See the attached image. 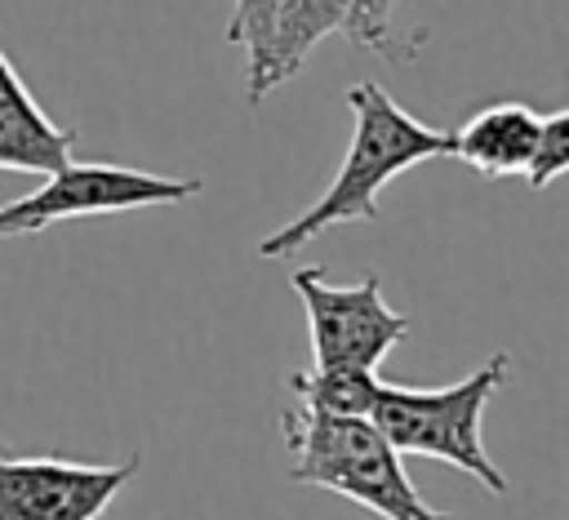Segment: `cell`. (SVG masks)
Instances as JSON below:
<instances>
[{
    "instance_id": "4",
    "label": "cell",
    "mask_w": 569,
    "mask_h": 520,
    "mask_svg": "<svg viewBox=\"0 0 569 520\" xmlns=\"http://www.w3.org/2000/svg\"><path fill=\"white\" fill-rule=\"evenodd\" d=\"M200 178H164L142 173L129 164H80L67 160L31 196H18L0 204V236H27L44 231L62 218H93V213H129V209H156V204H182L200 196Z\"/></svg>"
},
{
    "instance_id": "6",
    "label": "cell",
    "mask_w": 569,
    "mask_h": 520,
    "mask_svg": "<svg viewBox=\"0 0 569 520\" xmlns=\"http://www.w3.org/2000/svg\"><path fill=\"white\" fill-rule=\"evenodd\" d=\"M133 471L138 458L98 467L62 458H9L0 449V520H98Z\"/></svg>"
},
{
    "instance_id": "1",
    "label": "cell",
    "mask_w": 569,
    "mask_h": 520,
    "mask_svg": "<svg viewBox=\"0 0 569 520\" xmlns=\"http://www.w3.org/2000/svg\"><path fill=\"white\" fill-rule=\"evenodd\" d=\"M347 107H351V142H347V156H342L333 182L298 218H289L284 227L262 236L253 249L258 258L298 253L302 244H311L320 231H329L338 222H373L378 218V191L391 178H400L427 160L449 156V129H431V124L413 120L373 80L351 84Z\"/></svg>"
},
{
    "instance_id": "11",
    "label": "cell",
    "mask_w": 569,
    "mask_h": 520,
    "mask_svg": "<svg viewBox=\"0 0 569 520\" xmlns=\"http://www.w3.org/2000/svg\"><path fill=\"white\" fill-rule=\"evenodd\" d=\"M271 18H276V0H231L227 40L236 49H244V89L258 80V67H262V53H267V36H271Z\"/></svg>"
},
{
    "instance_id": "8",
    "label": "cell",
    "mask_w": 569,
    "mask_h": 520,
    "mask_svg": "<svg viewBox=\"0 0 569 520\" xmlns=\"http://www.w3.org/2000/svg\"><path fill=\"white\" fill-rule=\"evenodd\" d=\"M538 124L542 116L525 102H493L449 129V156H458L485 178H520L538 142Z\"/></svg>"
},
{
    "instance_id": "10",
    "label": "cell",
    "mask_w": 569,
    "mask_h": 520,
    "mask_svg": "<svg viewBox=\"0 0 569 520\" xmlns=\"http://www.w3.org/2000/svg\"><path fill=\"white\" fill-rule=\"evenodd\" d=\"M289 387L302 400V409H311V413L369 418L382 382L373 378V369H360V364H311L307 373H293Z\"/></svg>"
},
{
    "instance_id": "12",
    "label": "cell",
    "mask_w": 569,
    "mask_h": 520,
    "mask_svg": "<svg viewBox=\"0 0 569 520\" xmlns=\"http://www.w3.org/2000/svg\"><path fill=\"white\" fill-rule=\"evenodd\" d=\"M565 169H569V111L560 107V111L542 116V124H538V142H533L529 164H525L520 178L538 191V187H547L551 178H560Z\"/></svg>"
},
{
    "instance_id": "13",
    "label": "cell",
    "mask_w": 569,
    "mask_h": 520,
    "mask_svg": "<svg viewBox=\"0 0 569 520\" xmlns=\"http://www.w3.org/2000/svg\"><path fill=\"white\" fill-rule=\"evenodd\" d=\"M391 9H396V0H351L347 22H342L347 40L360 44V49L387 53V44H391Z\"/></svg>"
},
{
    "instance_id": "7",
    "label": "cell",
    "mask_w": 569,
    "mask_h": 520,
    "mask_svg": "<svg viewBox=\"0 0 569 520\" xmlns=\"http://www.w3.org/2000/svg\"><path fill=\"white\" fill-rule=\"evenodd\" d=\"M76 129H62L31 98L22 76L0 49V169L4 173H53L71 160Z\"/></svg>"
},
{
    "instance_id": "9",
    "label": "cell",
    "mask_w": 569,
    "mask_h": 520,
    "mask_svg": "<svg viewBox=\"0 0 569 520\" xmlns=\"http://www.w3.org/2000/svg\"><path fill=\"white\" fill-rule=\"evenodd\" d=\"M347 9H351V0H276V18H271V36H267L258 80L244 89L249 102H262L271 89H280L289 76H298L307 53L329 31H342Z\"/></svg>"
},
{
    "instance_id": "5",
    "label": "cell",
    "mask_w": 569,
    "mask_h": 520,
    "mask_svg": "<svg viewBox=\"0 0 569 520\" xmlns=\"http://www.w3.org/2000/svg\"><path fill=\"white\" fill-rule=\"evenodd\" d=\"M289 284L307 311L311 364L378 369V360L409 333V316L387 307L378 276H365L356 284H329L325 267H298Z\"/></svg>"
},
{
    "instance_id": "3",
    "label": "cell",
    "mask_w": 569,
    "mask_h": 520,
    "mask_svg": "<svg viewBox=\"0 0 569 520\" xmlns=\"http://www.w3.org/2000/svg\"><path fill=\"white\" fill-rule=\"evenodd\" d=\"M507 382V351H493L480 369H471L462 382L436 387V391H418V387H378V400L369 409V422L382 431V440L396 453H422V458H440L458 471H467L476 484H485L489 493H507V476L493 467V458L485 453V404L498 396V387Z\"/></svg>"
},
{
    "instance_id": "2",
    "label": "cell",
    "mask_w": 569,
    "mask_h": 520,
    "mask_svg": "<svg viewBox=\"0 0 569 520\" xmlns=\"http://www.w3.org/2000/svg\"><path fill=\"white\" fill-rule=\"evenodd\" d=\"M280 427L289 449V480L329 489L382 520H453L413 489L400 453L382 440V431L369 418L289 409Z\"/></svg>"
}]
</instances>
